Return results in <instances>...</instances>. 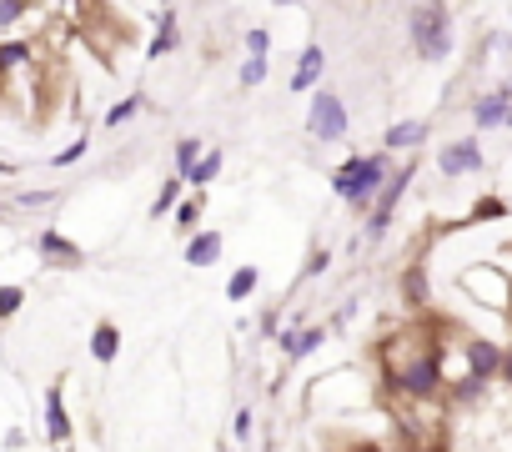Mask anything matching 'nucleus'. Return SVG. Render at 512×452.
<instances>
[{"label": "nucleus", "instance_id": "473e14b6", "mask_svg": "<svg viewBox=\"0 0 512 452\" xmlns=\"http://www.w3.org/2000/svg\"><path fill=\"white\" fill-rule=\"evenodd\" d=\"M16 201H21V206H51V201H56V191H21Z\"/></svg>", "mask_w": 512, "mask_h": 452}, {"label": "nucleus", "instance_id": "0eeeda50", "mask_svg": "<svg viewBox=\"0 0 512 452\" xmlns=\"http://www.w3.org/2000/svg\"><path fill=\"white\" fill-rule=\"evenodd\" d=\"M36 252H41V262L46 267H61V272H71V267H86V252L76 247V242H66L56 226H46V232L36 237Z\"/></svg>", "mask_w": 512, "mask_h": 452}, {"label": "nucleus", "instance_id": "9b49d317", "mask_svg": "<svg viewBox=\"0 0 512 452\" xmlns=\"http://www.w3.org/2000/svg\"><path fill=\"white\" fill-rule=\"evenodd\" d=\"M462 287H467V292H477V297H482V287H487V297H492V307H497V312H507V307H512V287H507V277H502L497 267L467 272V277H462Z\"/></svg>", "mask_w": 512, "mask_h": 452}, {"label": "nucleus", "instance_id": "7ed1b4c3", "mask_svg": "<svg viewBox=\"0 0 512 452\" xmlns=\"http://www.w3.org/2000/svg\"><path fill=\"white\" fill-rule=\"evenodd\" d=\"M412 176H417V156H407V161L387 176V186L377 191V201H372V211H367V221H362V226H367V232H362V237H367V247H377V242L387 237V226H392V216H397V201L407 196Z\"/></svg>", "mask_w": 512, "mask_h": 452}, {"label": "nucleus", "instance_id": "f3484780", "mask_svg": "<svg viewBox=\"0 0 512 452\" xmlns=\"http://www.w3.org/2000/svg\"><path fill=\"white\" fill-rule=\"evenodd\" d=\"M447 402H452V407H482V402H487V382L457 377V382H447Z\"/></svg>", "mask_w": 512, "mask_h": 452}, {"label": "nucleus", "instance_id": "39448f33", "mask_svg": "<svg viewBox=\"0 0 512 452\" xmlns=\"http://www.w3.org/2000/svg\"><path fill=\"white\" fill-rule=\"evenodd\" d=\"M462 377H477V382H492L502 377V342L492 337H462Z\"/></svg>", "mask_w": 512, "mask_h": 452}, {"label": "nucleus", "instance_id": "412c9836", "mask_svg": "<svg viewBox=\"0 0 512 452\" xmlns=\"http://www.w3.org/2000/svg\"><path fill=\"white\" fill-rule=\"evenodd\" d=\"M136 111H146V96H141V91H131V96H121V101H116V106L106 111V126H111V131H121V126H126V121H131Z\"/></svg>", "mask_w": 512, "mask_h": 452}, {"label": "nucleus", "instance_id": "bb28decb", "mask_svg": "<svg viewBox=\"0 0 512 452\" xmlns=\"http://www.w3.org/2000/svg\"><path fill=\"white\" fill-rule=\"evenodd\" d=\"M31 6L26 0H0V31H16V21H26Z\"/></svg>", "mask_w": 512, "mask_h": 452}, {"label": "nucleus", "instance_id": "f8f14e48", "mask_svg": "<svg viewBox=\"0 0 512 452\" xmlns=\"http://www.w3.org/2000/svg\"><path fill=\"white\" fill-rule=\"evenodd\" d=\"M507 121H512V101H507V96L487 91V96L472 101V126H477V131H497V126H507Z\"/></svg>", "mask_w": 512, "mask_h": 452}, {"label": "nucleus", "instance_id": "9d476101", "mask_svg": "<svg viewBox=\"0 0 512 452\" xmlns=\"http://www.w3.org/2000/svg\"><path fill=\"white\" fill-rule=\"evenodd\" d=\"M427 136H432V126H427V121H397V126H387L382 151H387V156H412Z\"/></svg>", "mask_w": 512, "mask_h": 452}, {"label": "nucleus", "instance_id": "393cba45", "mask_svg": "<svg viewBox=\"0 0 512 452\" xmlns=\"http://www.w3.org/2000/svg\"><path fill=\"white\" fill-rule=\"evenodd\" d=\"M21 307H26V287H16V282H0V322H11Z\"/></svg>", "mask_w": 512, "mask_h": 452}, {"label": "nucleus", "instance_id": "7c9ffc66", "mask_svg": "<svg viewBox=\"0 0 512 452\" xmlns=\"http://www.w3.org/2000/svg\"><path fill=\"white\" fill-rule=\"evenodd\" d=\"M327 267H332V252H327V247H322V252H312V257H307V267H302V277H307V282H312V277H322V272H327Z\"/></svg>", "mask_w": 512, "mask_h": 452}, {"label": "nucleus", "instance_id": "dca6fc26", "mask_svg": "<svg viewBox=\"0 0 512 452\" xmlns=\"http://www.w3.org/2000/svg\"><path fill=\"white\" fill-rule=\"evenodd\" d=\"M221 166H226V156H221V146H206V156L196 161V171L186 176V186H191V191L201 196V191H206V186H211V181L221 176Z\"/></svg>", "mask_w": 512, "mask_h": 452}, {"label": "nucleus", "instance_id": "f03ea898", "mask_svg": "<svg viewBox=\"0 0 512 452\" xmlns=\"http://www.w3.org/2000/svg\"><path fill=\"white\" fill-rule=\"evenodd\" d=\"M407 41L417 61H447L452 56V11L447 6H412L407 11Z\"/></svg>", "mask_w": 512, "mask_h": 452}, {"label": "nucleus", "instance_id": "2eb2a0df", "mask_svg": "<svg viewBox=\"0 0 512 452\" xmlns=\"http://www.w3.org/2000/svg\"><path fill=\"white\" fill-rule=\"evenodd\" d=\"M181 46V31H176V6H166L161 11V26H156V36H151V46H146V56L151 61H161V56H171Z\"/></svg>", "mask_w": 512, "mask_h": 452}, {"label": "nucleus", "instance_id": "5701e85b", "mask_svg": "<svg viewBox=\"0 0 512 452\" xmlns=\"http://www.w3.org/2000/svg\"><path fill=\"white\" fill-rule=\"evenodd\" d=\"M267 71H272V56H246V61H241V71H236L241 91H251V86H262V81H267Z\"/></svg>", "mask_w": 512, "mask_h": 452}, {"label": "nucleus", "instance_id": "4468645a", "mask_svg": "<svg viewBox=\"0 0 512 452\" xmlns=\"http://www.w3.org/2000/svg\"><path fill=\"white\" fill-rule=\"evenodd\" d=\"M91 357H96L101 367H111V362L121 357V327H116V322H96V327H91Z\"/></svg>", "mask_w": 512, "mask_h": 452}, {"label": "nucleus", "instance_id": "f257e3e1", "mask_svg": "<svg viewBox=\"0 0 512 452\" xmlns=\"http://www.w3.org/2000/svg\"><path fill=\"white\" fill-rule=\"evenodd\" d=\"M387 176H392V156L387 151H352L337 171H332V191H337V201H347V206H357V211H372V201H377V191L387 186Z\"/></svg>", "mask_w": 512, "mask_h": 452}, {"label": "nucleus", "instance_id": "423d86ee", "mask_svg": "<svg viewBox=\"0 0 512 452\" xmlns=\"http://www.w3.org/2000/svg\"><path fill=\"white\" fill-rule=\"evenodd\" d=\"M487 166V156H482V141L477 136H462V141H447L442 151H437V171L442 176H477Z\"/></svg>", "mask_w": 512, "mask_h": 452}, {"label": "nucleus", "instance_id": "1a4fd4ad", "mask_svg": "<svg viewBox=\"0 0 512 452\" xmlns=\"http://www.w3.org/2000/svg\"><path fill=\"white\" fill-rule=\"evenodd\" d=\"M322 71H327V51H322V41H312L302 56H297V71H292V91L297 96H312L317 86H322Z\"/></svg>", "mask_w": 512, "mask_h": 452}, {"label": "nucleus", "instance_id": "cd10ccee", "mask_svg": "<svg viewBox=\"0 0 512 452\" xmlns=\"http://www.w3.org/2000/svg\"><path fill=\"white\" fill-rule=\"evenodd\" d=\"M241 46H246V56H272V31H262V26H251V31L241 36Z\"/></svg>", "mask_w": 512, "mask_h": 452}, {"label": "nucleus", "instance_id": "72a5a7b5", "mask_svg": "<svg viewBox=\"0 0 512 452\" xmlns=\"http://www.w3.org/2000/svg\"><path fill=\"white\" fill-rule=\"evenodd\" d=\"M502 382H507V387H512V342H507V347H502Z\"/></svg>", "mask_w": 512, "mask_h": 452}, {"label": "nucleus", "instance_id": "2f4dec72", "mask_svg": "<svg viewBox=\"0 0 512 452\" xmlns=\"http://www.w3.org/2000/svg\"><path fill=\"white\" fill-rule=\"evenodd\" d=\"M231 437H236V442L251 437V407H236V417H231Z\"/></svg>", "mask_w": 512, "mask_h": 452}, {"label": "nucleus", "instance_id": "4be33fe9", "mask_svg": "<svg viewBox=\"0 0 512 452\" xmlns=\"http://www.w3.org/2000/svg\"><path fill=\"white\" fill-rule=\"evenodd\" d=\"M201 206H206V191H201V196L191 191V201H181V206H176V232H186V242L196 237V221H201Z\"/></svg>", "mask_w": 512, "mask_h": 452}, {"label": "nucleus", "instance_id": "c9c22d12", "mask_svg": "<svg viewBox=\"0 0 512 452\" xmlns=\"http://www.w3.org/2000/svg\"><path fill=\"white\" fill-rule=\"evenodd\" d=\"M216 452H231V447H226V442H221V447H216Z\"/></svg>", "mask_w": 512, "mask_h": 452}, {"label": "nucleus", "instance_id": "e433bc0d", "mask_svg": "<svg viewBox=\"0 0 512 452\" xmlns=\"http://www.w3.org/2000/svg\"><path fill=\"white\" fill-rule=\"evenodd\" d=\"M507 126H512V121H507Z\"/></svg>", "mask_w": 512, "mask_h": 452}, {"label": "nucleus", "instance_id": "f704fd0d", "mask_svg": "<svg viewBox=\"0 0 512 452\" xmlns=\"http://www.w3.org/2000/svg\"><path fill=\"white\" fill-rule=\"evenodd\" d=\"M347 452H382V447H377V442H352Z\"/></svg>", "mask_w": 512, "mask_h": 452}, {"label": "nucleus", "instance_id": "b1692460", "mask_svg": "<svg viewBox=\"0 0 512 452\" xmlns=\"http://www.w3.org/2000/svg\"><path fill=\"white\" fill-rule=\"evenodd\" d=\"M402 297H407L412 307H427V272H422V267H407V277H402Z\"/></svg>", "mask_w": 512, "mask_h": 452}, {"label": "nucleus", "instance_id": "20e7f679", "mask_svg": "<svg viewBox=\"0 0 512 452\" xmlns=\"http://www.w3.org/2000/svg\"><path fill=\"white\" fill-rule=\"evenodd\" d=\"M347 131H352V116H347L342 96L327 91V86H317L312 91V106H307V136L312 141H347Z\"/></svg>", "mask_w": 512, "mask_h": 452}, {"label": "nucleus", "instance_id": "6ab92c4d", "mask_svg": "<svg viewBox=\"0 0 512 452\" xmlns=\"http://www.w3.org/2000/svg\"><path fill=\"white\" fill-rule=\"evenodd\" d=\"M181 191H186V181H181V176H171V181H161V191H156V201H151V221H161V216H171V211L181 206Z\"/></svg>", "mask_w": 512, "mask_h": 452}, {"label": "nucleus", "instance_id": "aec40b11", "mask_svg": "<svg viewBox=\"0 0 512 452\" xmlns=\"http://www.w3.org/2000/svg\"><path fill=\"white\" fill-rule=\"evenodd\" d=\"M256 287H262V272H256V267H241V272L226 277V302H246Z\"/></svg>", "mask_w": 512, "mask_h": 452}, {"label": "nucleus", "instance_id": "a878e982", "mask_svg": "<svg viewBox=\"0 0 512 452\" xmlns=\"http://www.w3.org/2000/svg\"><path fill=\"white\" fill-rule=\"evenodd\" d=\"M16 66H31V46L26 41H0V71H16Z\"/></svg>", "mask_w": 512, "mask_h": 452}, {"label": "nucleus", "instance_id": "c756f323", "mask_svg": "<svg viewBox=\"0 0 512 452\" xmlns=\"http://www.w3.org/2000/svg\"><path fill=\"white\" fill-rule=\"evenodd\" d=\"M497 216H507V201H502V196H482V201L472 206V221H497Z\"/></svg>", "mask_w": 512, "mask_h": 452}, {"label": "nucleus", "instance_id": "a211bd4d", "mask_svg": "<svg viewBox=\"0 0 512 452\" xmlns=\"http://www.w3.org/2000/svg\"><path fill=\"white\" fill-rule=\"evenodd\" d=\"M201 146H206V141H201V136H181V141H176V146H171V156H176V176H181V181H186V176H191V171H196V161H201V156H206V151H201Z\"/></svg>", "mask_w": 512, "mask_h": 452}, {"label": "nucleus", "instance_id": "ddd939ff", "mask_svg": "<svg viewBox=\"0 0 512 452\" xmlns=\"http://www.w3.org/2000/svg\"><path fill=\"white\" fill-rule=\"evenodd\" d=\"M221 247H226V237L221 232H196L191 242H186V267H216V257H221Z\"/></svg>", "mask_w": 512, "mask_h": 452}, {"label": "nucleus", "instance_id": "6e6552de", "mask_svg": "<svg viewBox=\"0 0 512 452\" xmlns=\"http://www.w3.org/2000/svg\"><path fill=\"white\" fill-rule=\"evenodd\" d=\"M71 432H76V422H71L66 392H61V382H56V387H46V437L56 442V452H71Z\"/></svg>", "mask_w": 512, "mask_h": 452}, {"label": "nucleus", "instance_id": "c85d7f7f", "mask_svg": "<svg viewBox=\"0 0 512 452\" xmlns=\"http://www.w3.org/2000/svg\"><path fill=\"white\" fill-rule=\"evenodd\" d=\"M86 151H91V136L81 131V136H76V141H71L66 151H56V156H51V166H71V161H81Z\"/></svg>", "mask_w": 512, "mask_h": 452}]
</instances>
